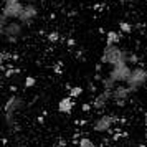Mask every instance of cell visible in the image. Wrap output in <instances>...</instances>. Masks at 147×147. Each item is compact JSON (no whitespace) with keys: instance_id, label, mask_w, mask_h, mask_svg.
I'll list each match as a JSON object with an SVG mask.
<instances>
[{"instance_id":"obj_1","label":"cell","mask_w":147,"mask_h":147,"mask_svg":"<svg viewBox=\"0 0 147 147\" xmlns=\"http://www.w3.org/2000/svg\"><path fill=\"white\" fill-rule=\"evenodd\" d=\"M101 63H107V65H119V63H127V53L122 51L121 48H117L116 45L113 47H106L104 53L101 56Z\"/></svg>"},{"instance_id":"obj_2","label":"cell","mask_w":147,"mask_h":147,"mask_svg":"<svg viewBox=\"0 0 147 147\" xmlns=\"http://www.w3.org/2000/svg\"><path fill=\"white\" fill-rule=\"evenodd\" d=\"M146 81H147V71L146 69H142V68H134L131 76H129V80H127L126 83L132 91H136V89L139 86H142Z\"/></svg>"},{"instance_id":"obj_3","label":"cell","mask_w":147,"mask_h":147,"mask_svg":"<svg viewBox=\"0 0 147 147\" xmlns=\"http://www.w3.org/2000/svg\"><path fill=\"white\" fill-rule=\"evenodd\" d=\"M131 73H132V69L127 66V63H119V65L113 66L109 76L117 83V81H127L129 80V76H131Z\"/></svg>"},{"instance_id":"obj_4","label":"cell","mask_w":147,"mask_h":147,"mask_svg":"<svg viewBox=\"0 0 147 147\" xmlns=\"http://www.w3.org/2000/svg\"><path fill=\"white\" fill-rule=\"evenodd\" d=\"M22 10H23V5H22L18 0L7 2L3 5V13H2V17H5V18H18L22 13Z\"/></svg>"},{"instance_id":"obj_5","label":"cell","mask_w":147,"mask_h":147,"mask_svg":"<svg viewBox=\"0 0 147 147\" xmlns=\"http://www.w3.org/2000/svg\"><path fill=\"white\" fill-rule=\"evenodd\" d=\"M22 104V99L20 98H17V96H10L7 101V104H5V114H7V124L8 126H12V117H13V113L20 107Z\"/></svg>"},{"instance_id":"obj_6","label":"cell","mask_w":147,"mask_h":147,"mask_svg":"<svg viewBox=\"0 0 147 147\" xmlns=\"http://www.w3.org/2000/svg\"><path fill=\"white\" fill-rule=\"evenodd\" d=\"M116 121L117 119L114 116H102V117H99V119L94 122V131L96 132H106V131L111 129V126H113Z\"/></svg>"},{"instance_id":"obj_7","label":"cell","mask_w":147,"mask_h":147,"mask_svg":"<svg viewBox=\"0 0 147 147\" xmlns=\"http://www.w3.org/2000/svg\"><path fill=\"white\" fill-rule=\"evenodd\" d=\"M134 93L129 86H116L113 89V99L117 102V101H126L129 98V94Z\"/></svg>"},{"instance_id":"obj_8","label":"cell","mask_w":147,"mask_h":147,"mask_svg":"<svg viewBox=\"0 0 147 147\" xmlns=\"http://www.w3.org/2000/svg\"><path fill=\"white\" fill-rule=\"evenodd\" d=\"M20 32H22L20 23H15V22H12V23H7L5 27L2 28V33L5 35V36H8L12 41L15 40V36H17V35H20Z\"/></svg>"},{"instance_id":"obj_9","label":"cell","mask_w":147,"mask_h":147,"mask_svg":"<svg viewBox=\"0 0 147 147\" xmlns=\"http://www.w3.org/2000/svg\"><path fill=\"white\" fill-rule=\"evenodd\" d=\"M113 98V91H107V89H104L101 94H98L96 98H94L93 101V106L96 107V109H102V107L107 104V101Z\"/></svg>"},{"instance_id":"obj_10","label":"cell","mask_w":147,"mask_h":147,"mask_svg":"<svg viewBox=\"0 0 147 147\" xmlns=\"http://www.w3.org/2000/svg\"><path fill=\"white\" fill-rule=\"evenodd\" d=\"M36 13H38V12H36V8L33 7V5H27V7H23V10H22V13H20V17H18V18H20L22 22H32L35 18V17H36Z\"/></svg>"},{"instance_id":"obj_11","label":"cell","mask_w":147,"mask_h":147,"mask_svg":"<svg viewBox=\"0 0 147 147\" xmlns=\"http://www.w3.org/2000/svg\"><path fill=\"white\" fill-rule=\"evenodd\" d=\"M73 99L71 98H63L60 101V104H58V111L60 113H69L71 109H73Z\"/></svg>"},{"instance_id":"obj_12","label":"cell","mask_w":147,"mask_h":147,"mask_svg":"<svg viewBox=\"0 0 147 147\" xmlns=\"http://www.w3.org/2000/svg\"><path fill=\"white\" fill-rule=\"evenodd\" d=\"M119 40H121V33H117V32H109L107 36H106L107 47H113L116 43H119Z\"/></svg>"},{"instance_id":"obj_13","label":"cell","mask_w":147,"mask_h":147,"mask_svg":"<svg viewBox=\"0 0 147 147\" xmlns=\"http://www.w3.org/2000/svg\"><path fill=\"white\" fill-rule=\"evenodd\" d=\"M102 83V86H104V89H107V91H113L114 88H116V81L111 78V76H107V78H104V80L101 81Z\"/></svg>"},{"instance_id":"obj_14","label":"cell","mask_w":147,"mask_h":147,"mask_svg":"<svg viewBox=\"0 0 147 147\" xmlns=\"http://www.w3.org/2000/svg\"><path fill=\"white\" fill-rule=\"evenodd\" d=\"M119 28H121V32H122V33H131V32H132V25H131V23H127V22H121Z\"/></svg>"},{"instance_id":"obj_15","label":"cell","mask_w":147,"mask_h":147,"mask_svg":"<svg viewBox=\"0 0 147 147\" xmlns=\"http://www.w3.org/2000/svg\"><path fill=\"white\" fill-rule=\"evenodd\" d=\"M80 147H96V146H94V142L91 139L83 137V139H80Z\"/></svg>"},{"instance_id":"obj_16","label":"cell","mask_w":147,"mask_h":147,"mask_svg":"<svg viewBox=\"0 0 147 147\" xmlns=\"http://www.w3.org/2000/svg\"><path fill=\"white\" fill-rule=\"evenodd\" d=\"M81 93H83V89H81L80 86H74L69 89V96L71 98H78V96H81Z\"/></svg>"},{"instance_id":"obj_17","label":"cell","mask_w":147,"mask_h":147,"mask_svg":"<svg viewBox=\"0 0 147 147\" xmlns=\"http://www.w3.org/2000/svg\"><path fill=\"white\" fill-rule=\"evenodd\" d=\"M35 83H36V81H35L33 76H28L27 80H25V88H32V86H35Z\"/></svg>"},{"instance_id":"obj_18","label":"cell","mask_w":147,"mask_h":147,"mask_svg":"<svg viewBox=\"0 0 147 147\" xmlns=\"http://www.w3.org/2000/svg\"><path fill=\"white\" fill-rule=\"evenodd\" d=\"M48 40H50V41H58V40H60L58 32H51V33H48Z\"/></svg>"},{"instance_id":"obj_19","label":"cell","mask_w":147,"mask_h":147,"mask_svg":"<svg viewBox=\"0 0 147 147\" xmlns=\"http://www.w3.org/2000/svg\"><path fill=\"white\" fill-rule=\"evenodd\" d=\"M137 61H139V58H137V56H136V55H134V53L127 55V63H132V65H136Z\"/></svg>"},{"instance_id":"obj_20","label":"cell","mask_w":147,"mask_h":147,"mask_svg":"<svg viewBox=\"0 0 147 147\" xmlns=\"http://www.w3.org/2000/svg\"><path fill=\"white\" fill-rule=\"evenodd\" d=\"M18 73V69H15V68H8V69H5V78H10L12 74Z\"/></svg>"},{"instance_id":"obj_21","label":"cell","mask_w":147,"mask_h":147,"mask_svg":"<svg viewBox=\"0 0 147 147\" xmlns=\"http://www.w3.org/2000/svg\"><path fill=\"white\" fill-rule=\"evenodd\" d=\"M83 111H86L88 113V111H89V104H83Z\"/></svg>"},{"instance_id":"obj_22","label":"cell","mask_w":147,"mask_h":147,"mask_svg":"<svg viewBox=\"0 0 147 147\" xmlns=\"http://www.w3.org/2000/svg\"><path fill=\"white\" fill-rule=\"evenodd\" d=\"M146 142H147V134H146Z\"/></svg>"},{"instance_id":"obj_23","label":"cell","mask_w":147,"mask_h":147,"mask_svg":"<svg viewBox=\"0 0 147 147\" xmlns=\"http://www.w3.org/2000/svg\"><path fill=\"white\" fill-rule=\"evenodd\" d=\"M99 147H106V146H99Z\"/></svg>"}]
</instances>
